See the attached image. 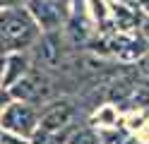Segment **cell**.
<instances>
[{
	"label": "cell",
	"mask_w": 149,
	"mask_h": 144,
	"mask_svg": "<svg viewBox=\"0 0 149 144\" xmlns=\"http://www.w3.org/2000/svg\"><path fill=\"white\" fill-rule=\"evenodd\" d=\"M12 103V94H10V89H5V86H0V115L5 113V108Z\"/></svg>",
	"instance_id": "cell-10"
},
{
	"label": "cell",
	"mask_w": 149,
	"mask_h": 144,
	"mask_svg": "<svg viewBox=\"0 0 149 144\" xmlns=\"http://www.w3.org/2000/svg\"><path fill=\"white\" fill-rule=\"evenodd\" d=\"M10 94H12V101H22V103H29V106H36V103H43L48 101L51 96V84L43 74H36V72H26L15 86H10Z\"/></svg>",
	"instance_id": "cell-5"
},
{
	"label": "cell",
	"mask_w": 149,
	"mask_h": 144,
	"mask_svg": "<svg viewBox=\"0 0 149 144\" xmlns=\"http://www.w3.org/2000/svg\"><path fill=\"white\" fill-rule=\"evenodd\" d=\"M39 36L41 29L36 26L26 7L15 5L0 10V55L24 53L39 41Z\"/></svg>",
	"instance_id": "cell-1"
},
{
	"label": "cell",
	"mask_w": 149,
	"mask_h": 144,
	"mask_svg": "<svg viewBox=\"0 0 149 144\" xmlns=\"http://www.w3.org/2000/svg\"><path fill=\"white\" fill-rule=\"evenodd\" d=\"M99 137H101V144H142L132 132L123 127H101Z\"/></svg>",
	"instance_id": "cell-7"
},
{
	"label": "cell",
	"mask_w": 149,
	"mask_h": 144,
	"mask_svg": "<svg viewBox=\"0 0 149 144\" xmlns=\"http://www.w3.org/2000/svg\"><path fill=\"white\" fill-rule=\"evenodd\" d=\"M74 118H77V108L70 101H55L51 106H46L43 113L39 111V130L68 137L74 130Z\"/></svg>",
	"instance_id": "cell-3"
},
{
	"label": "cell",
	"mask_w": 149,
	"mask_h": 144,
	"mask_svg": "<svg viewBox=\"0 0 149 144\" xmlns=\"http://www.w3.org/2000/svg\"><path fill=\"white\" fill-rule=\"evenodd\" d=\"M3 7H10V3H7V0H0V10Z\"/></svg>",
	"instance_id": "cell-13"
},
{
	"label": "cell",
	"mask_w": 149,
	"mask_h": 144,
	"mask_svg": "<svg viewBox=\"0 0 149 144\" xmlns=\"http://www.w3.org/2000/svg\"><path fill=\"white\" fill-rule=\"evenodd\" d=\"M137 67H139V72H142L144 77H149V48L144 51V55L139 58V63H137Z\"/></svg>",
	"instance_id": "cell-11"
},
{
	"label": "cell",
	"mask_w": 149,
	"mask_h": 144,
	"mask_svg": "<svg viewBox=\"0 0 149 144\" xmlns=\"http://www.w3.org/2000/svg\"><path fill=\"white\" fill-rule=\"evenodd\" d=\"M3 79H5V55H0V86H3Z\"/></svg>",
	"instance_id": "cell-12"
},
{
	"label": "cell",
	"mask_w": 149,
	"mask_h": 144,
	"mask_svg": "<svg viewBox=\"0 0 149 144\" xmlns=\"http://www.w3.org/2000/svg\"><path fill=\"white\" fill-rule=\"evenodd\" d=\"M65 144H101V137L91 127H74L68 134V142Z\"/></svg>",
	"instance_id": "cell-8"
},
{
	"label": "cell",
	"mask_w": 149,
	"mask_h": 144,
	"mask_svg": "<svg viewBox=\"0 0 149 144\" xmlns=\"http://www.w3.org/2000/svg\"><path fill=\"white\" fill-rule=\"evenodd\" d=\"M0 144H31V142L17 137V134H10V132H3V130H0Z\"/></svg>",
	"instance_id": "cell-9"
},
{
	"label": "cell",
	"mask_w": 149,
	"mask_h": 144,
	"mask_svg": "<svg viewBox=\"0 0 149 144\" xmlns=\"http://www.w3.org/2000/svg\"><path fill=\"white\" fill-rule=\"evenodd\" d=\"M0 130L17 134L22 139H31L34 132L39 130V108L22 101H12L0 115Z\"/></svg>",
	"instance_id": "cell-2"
},
{
	"label": "cell",
	"mask_w": 149,
	"mask_h": 144,
	"mask_svg": "<svg viewBox=\"0 0 149 144\" xmlns=\"http://www.w3.org/2000/svg\"><path fill=\"white\" fill-rule=\"evenodd\" d=\"M26 72H29V58H26V53H10V55H5V79H3V86L5 89L15 86Z\"/></svg>",
	"instance_id": "cell-6"
},
{
	"label": "cell",
	"mask_w": 149,
	"mask_h": 144,
	"mask_svg": "<svg viewBox=\"0 0 149 144\" xmlns=\"http://www.w3.org/2000/svg\"><path fill=\"white\" fill-rule=\"evenodd\" d=\"M29 15L34 17L36 26L41 31H55L60 29L70 17V10L65 0H29Z\"/></svg>",
	"instance_id": "cell-4"
}]
</instances>
